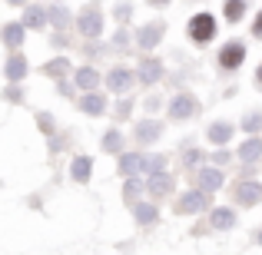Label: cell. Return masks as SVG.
I'll list each match as a JSON object with an SVG mask.
<instances>
[{
  "mask_svg": "<svg viewBox=\"0 0 262 255\" xmlns=\"http://www.w3.org/2000/svg\"><path fill=\"white\" fill-rule=\"evenodd\" d=\"M129 109H133V103H129V100H123L120 106H116V116H120V120H126V116H129Z\"/></svg>",
  "mask_w": 262,
  "mask_h": 255,
  "instance_id": "836d02e7",
  "label": "cell"
},
{
  "mask_svg": "<svg viewBox=\"0 0 262 255\" xmlns=\"http://www.w3.org/2000/svg\"><path fill=\"white\" fill-rule=\"evenodd\" d=\"M7 100L17 103V100H20V89H17V86H10V89H7Z\"/></svg>",
  "mask_w": 262,
  "mask_h": 255,
  "instance_id": "e575fe53",
  "label": "cell"
},
{
  "mask_svg": "<svg viewBox=\"0 0 262 255\" xmlns=\"http://www.w3.org/2000/svg\"><path fill=\"white\" fill-rule=\"evenodd\" d=\"M259 156H262V140H259V136H249V140L239 146V159H243V163H256Z\"/></svg>",
  "mask_w": 262,
  "mask_h": 255,
  "instance_id": "2e32d148",
  "label": "cell"
},
{
  "mask_svg": "<svg viewBox=\"0 0 262 255\" xmlns=\"http://www.w3.org/2000/svg\"><path fill=\"white\" fill-rule=\"evenodd\" d=\"M232 133H236V126L223 120V123H212V126H209V133H206V136H209V143H212V146H226V143L232 140Z\"/></svg>",
  "mask_w": 262,
  "mask_h": 255,
  "instance_id": "4fadbf2b",
  "label": "cell"
},
{
  "mask_svg": "<svg viewBox=\"0 0 262 255\" xmlns=\"http://www.w3.org/2000/svg\"><path fill=\"white\" fill-rule=\"evenodd\" d=\"M77 27H80V33H83V37H90V40L100 37V33H103V13L96 10V7H90V10L80 13Z\"/></svg>",
  "mask_w": 262,
  "mask_h": 255,
  "instance_id": "7a4b0ae2",
  "label": "cell"
},
{
  "mask_svg": "<svg viewBox=\"0 0 262 255\" xmlns=\"http://www.w3.org/2000/svg\"><path fill=\"white\" fill-rule=\"evenodd\" d=\"M4 43L10 47V50H17V47L24 43V24H7L4 27Z\"/></svg>",
  "mask_w": 262,
  "mask_h": 255,
  "instance_id": "7402d4cb",
  "label": "cell"
},
{
  "mask_svg": "<svg viewBox=\"0 0 262 255\" xmlns=\"http://www.w3.org/2000/svg\"><path fill=\"white\" fill-rule=\"evenodd\" d=\"M223 172H219L216 166H206V169H196V182H199V189L203 192H216L219 186H223Z\"/></svg>",
  "mask_w": 262,
  "mask_h": 255,
  "instance_id": "ba28073f",
  "label": "cell"
},
{
  "mask_svg": "<svg viewBox=\"0 0 262 255\" xmlns=\"http://www.w3.org/2000/svg\"><path fill=\"white\" fill-rule=\"evenodd\" d=\"M206 205H209V192L192 189V192H186V196L176 202V212H199V209H206Z\"/></svg>",
  "mask_w": 262,
  "mask_h": 255,
  "instance_id": "52a82bcc",
  "label": "cell"
},
{
  "mask_svg": "<svg viewBox=\"0 0 262 255\" xmlns=\"http://www.w3.org/2000/svg\"><path fill=\"white\" fill-rule=\"evenodd\" d=\"M140 192H143V182H136V179H126V186H123V199H126L129 205H136Z\"/></svg>",
  "mask_w": 262,
  "mask_h": 255,
  "instance_id": "484cf974",
  "label": "cell"
},
{
  "mask_svg": "<svg viewBox=\"0 0 262 255\" xmlns=\"http://www.w3.org/2000/svg\"><path fill=\"white\" fill-rule=\"evenodd\" d=\"M50 20H53V27H67V24H70V10L53 7V10H50Z\"/></svg>",
  "mask_w": 262,
  "mask_h": 255,
  "instance_id": "f546056e",
  "label": "cell"
},
{
  "mask_svg": "<svg viewBox=\"0 0 262 255\" xmlns=\"http://www.w3.org/2000/svg\"><path fill=\"white\" fill-rule=\"evenodd\" d=\"M103 149H106V153H123V136L116 133V129L103 133Z\"/></svg>",
  "mask_w": 262,
  "mask_h": 255,
  "instance_id": "d4e9b609",
  "label": "cell"
},
{
  "mask_svg": "<svg viewBox=\"0 0 262 255\" xmlns=\"http://www.w3.org/2000/svg\"><path fill=\"white\" fill-rule=\"evenodd\" d=\"M243 129H246V133H259V129H262V113H249L243 120Z\"/></svg>",
  "mask_w": 262,
  "mask_h": 255,
  "instance_id": "f1b7e54d",
  "label": "cell"
},
{
  "mask_svg": "<svg viewBox=\"0 0 262 255\" xmlns=\"http://www.w3.org/2000/svg\"><path fill=\"white\" fill-rule=\"evenodd\" d=\"M153 4H169V0H153Z\"/></svg>",
  "mask_w": 262,
  "mask_h": 255,
  "instance_id": "f35d334b",
  "label": "cell"
},
{
  "mask_svg": "<svg viewBox=\"0 0 262 255\" xmlns=\"http://www.w3.org/2000/svg\"><path fill=\"white\" fill-rule=\"evenodd\" d=\"M47 20H50V10H43V7H27V13H24V27H30V30H40Z\"/></svg>",
  "mask_w": 262,
  "mask_h": 255,
  "instance_id": "e0dca14e",
  "label": "cell"
},
{
  "mask_svg": "<svg viewBox=\"0 0 262 255\" xmlns=\"http://www.w3.org/2000/svg\"><path fill=\"white\" fill-rule=\"evenodd\" d=\"M256 80H259V83H262V63H259V73H256Z\"/></svg>",
  "mask_w": 262,
  "mask_h": 255,
  "instance_id": "8d00e7d4",
  "label": "cell"
},
{
  "mask_svg": "<svg viewBox=\"0 0 262 255\" xmlns=\"http://www.w3.org/2000/svg\"><path fill=\"white\" fill-rule=\"evenodd\" d=\"M106 89H113V93H129V89H133V73H129L126 66L110 70L106 73Z\"/></svg>",
  "mask_w": 262,
  "mask_h": 255,
  "instance_id": "5b68a950",
  "label": "cell"
},
{
  "mask_svg": "<svg viewBox=\"0 0 262 255\" xmlns=\"http://www.w3.org/2000/svg\"><path fill=\"white\" fill-rule=\"evenodd\" d=\"M129 13H133V7H129L126 0H123V4H116V13H113V17L120 20V24H126V20H129Z\"/></svg>",
  "mask_w": 262,
  "mask_h": 255,
  "instance_id": "4dcf8cb0",
  "label": "cell"
},
{
  "mask_svg": "<svg viewBox=\"0 0 262 255\" xmlns=\"http://www.w3.org/2000/svg\"><path fill=\"white\" fill-rule=\"evenodd\" d=\"M259 242H262V232H259Z\"/></svg>",
  "mask_w": 262,
  "mask_h": 255,
  "instance_id": "ab89813d",
  "label": "cell"
},
{
  "mask_svg": "<svg viewBox=\"0 0 262 255\" xmlns=\"http://www.w3.org/2000/svg\"><path fill=\"white\" fill-rule=\"evenodd\" d=\"M90 169H93V163H90L86 156H77V159H73V166H70V172H73V179H77V182H90Z\"/></svg>",
  "mask_w": 262,
  "mask_h": 255,
  "instance_id": "603a6c76",
  "label": "cell"
},
{
  "mask_svg": "<svg viewBox=\"0 0 262 255\" xmlns=\"http://www.w3.org/2000/svg\"><path fill=\"white\" fill-rule=\"evenodd\" d=\"M160 133H163L160 120H143V123H136V129H133V136H136L140 146H149L153 140H160Z\"/></svg>",
  "mask_w": 262,
  "mask_h": 255,
  "instance_id": "8992f818",
  "label": "cell"
},
{
  "mask_svg": "<svg viewBox=\"0 0 262 255\" xmlns=\"http://www.w3.org/2000/svg\"><path fill=\"white\" fill-rule=\"evenodd\" d=\"M243 60H246V47L239 43V40H232V43H226L223 50H219V66H223V70H236Z\"/></svg>",
  "mask_w": 262,
  "mask_h": 255,
  "instance_id": "3957f363",
  "label": "cell"
},
{
  "mask_svg": "<svg viewBox=\"0 0 262 255\" xmlns=\"http://www.w3.org/2000/svg\"><path fill=\"white\" fill-rule=\"evenodd\" d=\"M160 77H163V63H160V60H143L140 70H136V80L146 83V86H153Z\"/></svg>",
  "mask_w": 262,
  "mask_h": 255,
  "instance_id": "7c38bea8",
  "label": "cell"
},
{
  "mask_svg": "<svg viewBox=\"0 0 262 255\" xmlns=\"http://www.w3.org/2000/svg\"><path fill=\"white\" fill-rule=\"evenodd\" d=\"M80 109L90 113V116L106 113V96H103V93H83V96H80Z\"/></svg>",
  "mask_w": 262,
  "mask_h": 255,
  "instance_id": "5bb4252c",
  "label": "cell"
},
{
  "mask_svg": "<svg viewBox=\"0 0 262 255\" xmlns=\"http://www.w3.org/2000/svg\"><path fill=\"white\" fill-rule=\"evenodd\" d=\"M7 4H27V0H7Z\"/></svg>",
  "mask_w": 262,
  "mask_h": 255,
  "instance_id": "74e56055",
  "label": "cell"
},
{
  "mask_svg": "<svg viewBox=\"0 0 262 255\" xmlns=\"http://www.w3.org/2000/svg\"><path fill=\"white\" fill-rule=\"evenodd\" d=\"M37 126L43 129V133H50V129H53V123H50V113H40V116H37Z\"/></svg>",
  "mask_w": 262,
  "mask_h": 255,
  "instance_id": "d6a6232c",
  "label": "cell"
},
{
  "mask_svg": "<svg viewBox=\"0 0 262 255\" xmlns=\"http://www.w3.org/2000/svg\"><path fill=\"white\" fill-rule=\"evenodd\" d=\"M186 30H189L192 43H209V40L216 37V20H212V13H192Z\"/></svg>",
  "mask_w": 262,
  "mask_h": 255,
  "instance_id": "6da1fadb",
  "label": "cell"
},
{
  "mask_svg": "<svg viewBox=\"0 0 262 255\" xmlns=\"http://www.w3.org/2000/svg\"><path fill=\"white\" fill-rule=\"evenodd\" d=\"M133 216H136V222H140V225H153L156 219H160V209L149 205V202H136L133 205Z\"/></svg>",
  "mask_w": 262,
  "mask_h": 255,
  "instance_id": "ac0fdd59",
  "label": "cell"
},
{
  "mask_svg": "<svg viewBox=\"0 0 262 255\" xmlns=\"http://www.w3.org/2000/svg\"><path fill=\"white\" fill-rule=\"evenodd\" d=\"M149 192H153V196H169V192H173V176H169V172L149 176Z\"/></svg>",
  "mask_w": 262,
  "mask_h": 255,
  "instance_id": "9a60e30c",
  "label": "cell"
},
{
  "mask_svg": "<svg viewBox=\"0 0 262 255\" xmlns=\"http://www.w3.org/2000/svg\"><path fill=\"white\" fill-rule=\"evenodd\" d=\"M4 73H7V80H10V83H17V80H20V77H24V73H27V60L20 57V53H13V57L7 60Z\"/></svg>",
  "mask_w": 262,
  "mask_h": 255,
  "instance_id": "d6986e66",
  "label": "cell"
},
{
  "mask_svg": "<svg viewBox=\"0 0 262 255\" xmlns=\"http://www.w3.org/2000/svg\"><path fill=\"white\" fill-rule=\"evenodd\" d=\"M163 33H166V27H163L160 20H153V24L140 27V33H136V43H140L143 50H153V47L163 40Z\"/></svg>",
  "mask_w": 262,
  "mask_h": 255,
  "instance_id": "277c9868",
  "label": "cell"
},
{
  "mask_svg": "<svg viewBox=\"0 0 262 255\" xmlns=\"http://www.w3.org/2000/svg\"><path fill=\"white\" fill-rule=\"evenodd\" d=\"M120 172L126 179H133L136 172H146V156H140V153H123L120 156Z\"/></svg>",
  "mask_w": 262,
  "mask_h": 255,
  "instance_id": "30bf717a",
  "label": "cell"
},
{
  "mask_svg": "<svg viewBox=\"0 0 262 255\" xmlns=\"http://www.w3.org/2000/svg\"><path fill=\"white\" fill-rule=\"evenodd\" d=\"M209 225L212 229H232V225H236V212L232 209H212Z\"/></svg>",
  "mask_w": 262,
  "mask_h": 255,
  "instance_id": "ffe728a7",
  "label": "cell"
},
{
  "mask_svg": "<svg viewBox=\"0 0 262 255\" xmlns=\"http://www.w3.org/2000/svg\"><path fill=\"white\" fill-rule=\"evenodd\" d=\"M232 196H236V202H239V205H256L259 199H262V186L246 179V182H239V186H236V192H232Z\"/></svg>",
  "mask_w": 262,
  "mask_h": 255,
  "instance_id": "9c48e42d",
  "label": "cell"
},
{
  "mask_svg": "<svg viewBox=\"0 0 262 255\" xmlns=\"http://www.w3.org/2000/svg\"><path fill=\"white\" fill-rule=\"evenodd\" d=\"M199 159H203V153H199V149H183V163H186V166H196Z\"/></svg>",
  "mask_w": 262,
  "mask_h": 255,
  "instance_id": "1f68e13d",
  "label": "cell"
},
{
  "mask_svg": "<svg viewBox=\"0 0 262 255\" xmlns=\"http://www.w3.org/2000/svg\"><path fill=\"white\" fill-rule=\"evenodd\" d=\"M252 33H256V37H262V13L256 17V24H252Z\"/></svg>",
  "mask_w": 262,
  "mask_h": 255,
  "instance_id": "d590c367",
  "label": "cell"
},
{
  "mask_svg": "<svg viewBox=\"0 0 262 255\" xmlns=\"http://www.w3.org/2000/svg\"><path fill=\"white\" fill-rule=\"evenodd\" d=\"M243 13H246V0H226V20L229 24L243 20Z\"/></svg>",
  "mask_w": 262,
  "mask_h": 255,
  "instance_id": "cb8c5ba5",
  "label": "cell"
},
{
  "mask_svg": "<svg viewBox=\"0 0 262 255\" xmlns=\"http://www.w3.org/2000/svg\"><path fill=\"white\" fill-rule=\"evenodd\" d=\"M166 169V156H146V172L149 176H156V172Z\"/></svg>",
  "mask_w": 262,
  "mask_h": 255,
  "instance_id": "83f0119b",
  "label": "cell"
},
{
  "mask_svg": "<svg viewBox=\"0 0 262 255\" xmlns=\"http://www.w3.org/2000/svg\"><path fill=\"white\" fill-rule=\"evenodd\" d=\"M192 113H196V100H192L189 93H179L173 100V106H169V116H173V120H189Z\"/></svg>",
  "mask_w": 262,
  "mask_h": 255,
  "instance_id": "8fae6325",
  "label": "cell"
},
{
  "mask_svg": "<svg viewBox=\"0 0 262 255\" xmlns=\"http://www.w3.org/2000/svg\"><path fill=\"white\" fill-rule=\"evenodd\" d=\"M67 66H70V63H67V60L63 57H57V60H50V63H47L43 66V73H47V77H63V73H67Z\"/></svg>",
  "mask_w": 262,
  "mask_h": 255,
  "instance_id": "4316f807",
  "label": "cell"
},
{
  "mask_svg": "<svg viewBox=\"0 0 262 255\" xmlns=\"http://www.w3.org/2000/svg\"><path fill=\"white\" fill-rule=\"evenodd\" d=\"M77 86L80 89H96L100 86V73H96L93 66H80L77 70Z\"/></svg>",
  "mask_w": 262,
  "mask_h": 255,
  "instance_id": "44dd1931",
  "label": "cell"
}]
</instances>
